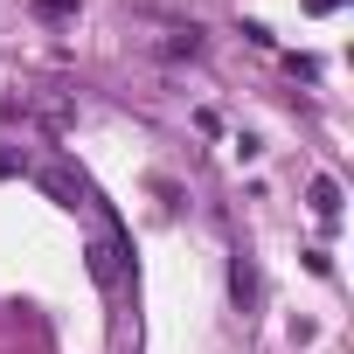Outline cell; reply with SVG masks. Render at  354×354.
Segmentation results:
<instances>
[{
  "mask_svg": "<svg viewBox=\"0 0 354 354\" xmlns=\"http://www.w3.org/2000/svg\"><path fill=\"white\" fill-rule=\"evenodd\" d=\"M306 8H313V15H333V8H347V0H306Z\"/></svg>",
  "mask_w": 354,
  "mask_h": 354,
  "instance_id": "277c9868",
  "label": "cell"
},
{
  "mask_svg": "<svg viewBox=\"0 0 354 354\" xmlns=\"http://www.w3.org/2000/svg\"><path fill=\"white\" fill-rule=\"evenodd\" d=\"M15 167H21V160H15V153H0V174H15Z\"/></svg>",
  "mask_w": 354,
  "mask_h": 354,
  "instance_id": "5b68a950",
  "label": "cell"
},
{
  "mask_svg": "<svg viewBox=\"0 0 354 354\" xmlns=\"http://www.w3.org/2000/svg\"><path fill=\"white\" fill-rule=\"evenodd\" d=\"M42 188H49L63 209H77V188H70V174H56V167H49V174H42Z\"/></svg>",
  "mask_w": 354,
  "mask_h": 354,
  "instance_id": "7a4b0ae2",
  "label": "cell"
},
{
  "mask_svg": "<svg viewBox=\"0 0 354 354\" xmlns=\"http://www.w3.org/2000/svg\"><path fill=\"white\" fill-rule=\"evenodd\" d=\"M306 202H313V216H319V223H333V216H340V181H333V174H313Z\"/></svg>",
  "mask_w": 354,
  "mask_h": 354,
  "instance_id": "6da1fadb",
  "label": "cell"
},
{
  "mask_svg": "<svg viewBox=\"0 0 354 354\" xmlns=\"http://www.w3.org/2000/svg\"><path fill=\"white\" fill-rule=\"evenodd\" d=\"M35 15H49V21H77V0H35Z\"/></svg>",
  "mask_w": 354,
  "mask_h": 354,
  "instance_id": "3957f363",
  "label": "cell"
}]
</instances>
